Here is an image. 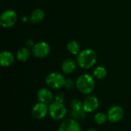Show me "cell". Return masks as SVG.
<instances>
[{
    "mask_svg": "<svg viewBox=\"0 0 131 131\" xmlns=\"http://www.w3.org/2000/svg\"><path fill=\"white\" fill-rule=\"evenodd\" d=\"M97 61V54L92 48H86L81 50L77 55V64L83 69H91Z\"/></svg>",
    "mask_w": 131,
    "mask_h": 131,
    "instance_id": "cell-1",
    "label": "cell"
},
{
    "mask_svg": "<svg viewBox=\"0 0 131 131\" xmlns=\"http://www.w3.org/2000/svg\"><path fill=\"white\" fill-rule=\"evenodd\" d=\"M94 78L89 74H83L76 80V88L83 94L90 95L94 91Z\"/></svg>",
    "mask_w": 131,
    "mask_h": 131,
    "instance_id": "cell-2",
    "label": "cell"
},
{
    "mask_svg": "<svg viewBox=\"0 0 131 131\" xmlns=\"http://www.w3.org/2000/svg\"><path fill=\"white\" fill-rule=\"evenodd\" d=\"M66 78L59 72H51L45 78V84L50 89H60L64 87Z\"/></svg>",
    "mask_w": 131,
    "mask_h": 131,
    "instance_id": "cell-3",
    "label": "cell"
},
{
    "mask_svg": "<svg viewBox=\"0 0 131 131\" xmlns=\"http://www.w3.org/2000/svg\"><path fill=\"white\" fill-rule=\"evenodd\" d=\"M48 114L54 121H61L67 114V107L64 103L53 101L48 106Z\"/></svg>",
    "mask_w": 131,
    "mask_h": 131,
    "instance_id": "cell-4",
    "label": "cell"
},
{
    "mask_svg": "<svg viewBox=\"0 0 131 131\" xmlns=\"http://www.w3.org/2000/svg\"><path fill=\"white\" fill-rule=\"evenodd\" d=\"M18 21V15L12 9L5 10L0 15V25L4 28L13 27Z\"/></svg>",
    "mask_w": 131,
    "mask_h": 131,
    "instance_id": "cell-5",
    "label": "cell"
},
{
    "mask_svg": "<svg viewBox=\"0 0 131 131\" xmlns=\"http://www.w3.org/2000/svg\"><path fill=\"white\" fill-rule=\"evenodd\" d=\"M51 51V46L46 41H38L31 48V54L37 58H46Z\"/></svg>",
    "mask_w": 131,
    "mask_h": 131,
    "instance_id": "cell-6",
    "label": "cell"
},
{
    "mask_svg": "<svg viewBox=\"0 0 131 131\" xmlns=\"http://www.w3.org/2000/svg\"><path fill=\"white\" fill-rule=\"evenodd\" d=\"M108 121L111 123H117L121 121L124 116V110L120 105H114L111 107L107 113Z\"/></svg>",
    "mask_w": 131,
    "mask_h": 131,
    "instance_id": "cell-7",
    "label": "cell"
},
{
    "mask_svg": "<svg viewBox=\"0 0 131 131\" xmlns=\"http://www.w3.org/2000/svg\"><path fill=\"white\" fill-rule=\"evenodd\" d=\"M31 114L35 120H41L48 114V106L44 103L38 102L33 106Z\"/></svg>",
    "mask_w": 131,
    "mask_h": 131,
    "instance_id": "cell-8",
    "label": "cell"
},
{
    "mask_svg": "<svg viewBox=\"0 0 131 131\" xmlns=\"http://www.w3.org/2000/svg\"><path fill=\"white\" fill-rule=\"evenodd\" d=\"M99 99L94 95H88L83 101V107L86 113H93L99 107Z\"/></svg>",
    "mask_w": 131,
    "mask_h": 131,
    "instance_id": "cell-9",
    "label": "cell"
},
{
    "mask_svg": "<svg viewBox=\"0 0 131 131\" xmlns=\"http://www.w3.org/2000/svg\"><path fill=\"white\" fill-rule=\"evenodd\" d=\"M58 131H82V129L78 121L69 118L61 122Z\"/></svg>",
    "mask_w": 131,
    "mask_h": 131,
    "instance_id": "cell-10",
    "label": "cell"
},
{
    "mask_svg": "<svg viewBox=\"0 0 131 131\" xmlns=\"http://www.w3.org/2000/svg\"><path fill=\"white\" fill-rule=\"evenodd\" d=\"M37 98L38 102H41L48 105L54 101V95L50 88H42L38 90L37 93Z\"/></svg>",
    "mask_w": 131,
    "mask_h": 131,
    "instance_id": "cell-11",
    "label": "cell"
},
{
    "mask_svg": "<svg viewBox=\"0 0 131 131\" xmlns=\"http://www.w3.org/2000/svg\"><path fill=\"white\" fill-rule=\"evenodd\" d=\"M14 61L15 56L11 51H3L0 53V64L2 67H9L14 63Z\"/></svg>",
    "mask_w": 131,
    "mask_h": 131,
    "instance_id": "cell-12",
    "label": "cell"
},
{
    "mask_svg": "<svg viewBox=\"0 0 131 131\" xmlns=\"http://www.w3.org/2000/svg\"><path fill=\"white\" fill-rule=\"evenodd\" d=\"M77 66V61L72 58H66L61 63V71L65 74H72Z\"/></svg>",
    "mask_w": 131,
    "mask_h": 131,
    "instance_id": "cell-13",
    "label": "cell"
},
{
    "mask_svg": "<svg viewBox=\"0 0 131 131\" xmlns=\"http://www.w3.org/2000/svg\"><path fill=\"white\" fill-rule=\"evenodd\" d=\"M45 12L42 9L35 8L31 12L29 16V21L31 23H38L45 18Z\"/></svg>",
    "mask_w": 131,
    "mask_h": 131,
    "instance_id": "cell-14",
    "label": "cell"
},
{
    "mask_svg": "<svg viewBox=\"0 0 131 131\" xmlns=\"http://www.w3.org/2000/svg\"><path fill=\"white\" fill-rule=\"evenodd\" d=\"M31 51H30V49L28 48L22 47L17 51L16 58L21 62H25L29 59V58L31 56Z\"/></svg>",
    "mask_w": 131,
    "mask_h": 131,
    "instance_id": "cell-15",
    "label": "cell"
},
{
    "mask_svg": "<svg viewBox=\"0 0 131 131\" xmlns=\"http://www.w3.org/2000/svg\"><path fill=\"white\" fill-rule=\"evenodd\" d=\"M67 51L72 55H78L81 52V45L78 41L72 40L67 44Z\"/></svg>",
    "mask_w": 131,
    "mask_h": 131,
    "instance_id": "cell-16",
    "label": "cell"
},
{
    "mask_svg": "<svg viewBox=\"0 0 131 131\" xmlns=\"http://www.w3.org/2000/svg\"><path fill=\"white\" fill-rule=\"evenodd\" d=\"M93 77L97 80H102L106 78L107 75V70L104 66H97L93 70Z\"/></svg>",
    "mask_w": 131,
    "mask_h": 131,
    "instance_id": "cell-17",
    "label": "cell"
},
{
    "mask_svg": "<svg viewBox=\"0 0 131 131\" xmlns=\"http://www.w3.org/2000/svg\"><path fill=\"white\" fill-rule=\"evenodd\" d=\"M94 120L95 121V123L98 125H102L104 123H106L107 121H108L107 119V115L103 112H97L95 114L94 117Z\"/></svg>",
    "mask_w": 131,
    "mask_h": 131,
    "instance_id": "cell-18",
    "label": "cell"
},
{
    "mask_svg": "<svg viewBox=\"0 0 131 131\" xmlns=\"http://www.w3.org/2000/svg\"><path fill=\"white\" fill-rule=\"evenodd\" d=\"M86 112L84 110H80V111H71V118L79 121V120H83L86 117Z\"/></svg>",
    "mask_w": 131,
    "mask_h": 131,
    "instance_id": "cell-19",
    "label": "cell"
},
{
    "mask_svg": "<svg viewBox=\"0 0 131 131\" xmlns=\"http://www.w3.org/2000/svg\"><path fill=\"white\" fill-rule=\"evenodd\" d=\"M84 110L83 101L80 99H73L71 102V111H80Z\"/></svg>",
    "mask_w": 131,
    "mask_h": 131,
    "instance_id": "cell-20",
    "label": "cell"
},
{
    "mask_svg": "<svg viewBox=\"0 0 131 131\" xmlns=\"http://www.w3.org/2000/svg\"><path fill=\"white\" fill-rule=\"evenodd\" d=\"M76 87V81H74L73 79L71 78H66L65 84H64V88L68 90H72L74 88Z\"/></svg>",
    "mask_w": 131,
    "mask_h": 131,
    "instance_id": "cell-21",
    "label": "cell"
},
{
    "mask_svg": "<svg viewBox=\"0 0 131 131\" xmlns=\"http://www.w3.org/2000/svg\"><path fill=\"white\" fill-rule=\"evenodd\" d=\"M65 100V95L63 92H57L54 94V101L64 103Z\"/></svg>",
    "mask_w": 131,
    "mask_h": 131,
    "instance_id": "cell-22",
    "label": "cell"
},
{
    "mask_svg": "<svg viewBox=\"0 0 131 131\" xmlns=\"http://www.w3.org/2000/svg\"><path fill=\"white\" fill-rule=\"evenodd\" d=\"M35 43L34 41L31 40V39H28V40H27L26 42H25V45H26V47L28 48H32V47L35 45Z\"/></svg>",
    "mask_w": 131,
    "mask_h": 131,
    "instance_id": "cell-23",
    "label": "cell"
},
{
    "mask_svg": "<svg viewBox=\"0 0 131 131\" xmlns=\"http://www.w3.org/2000/svg\"><path fill=\"white\" fill-rule=\"evenodd\" d=\"M84 131H97L96 129H94V128H91V129H88V130H85Z\"/></svg>",
    "mask_w": 131,
    "mask_h": 131,
    "instance_id": "cell-24",
    "label": "cell"
}]
</instances>
